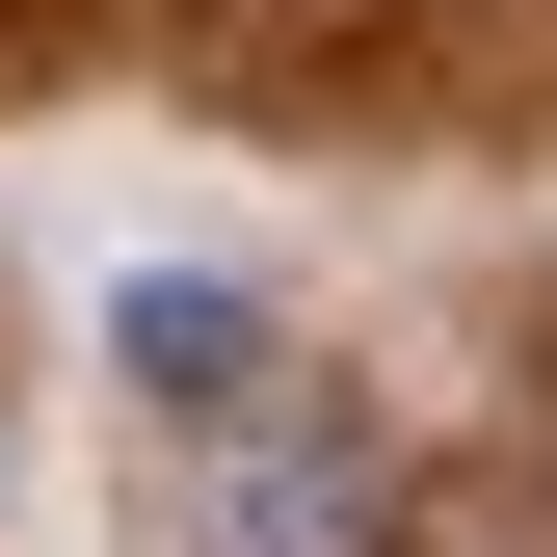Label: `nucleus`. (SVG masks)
I'll return each instance as SVG.
<instances>
[{
    "label": "nucleus",
    "mask_w": 557,
    "mask_h": 557,
    "mask_svg": "<svg viewBox=\"0 0 557 557\" xmlns=\"http://www.w3.org/2000/svg\"><path fill=\"white\" fill-rule=\"evenodd\" d=\"M160 557H398V478L319 451V425H213L186 505H160Z\"/></svg>",
    "instance_id": "1"
},
{
    "label": "nucleus",
    "mask_w": 557,
    "mask_h": 557,
    "mask_svg": "<svg viewBox=\"0 0 557 557\" xmlns=\"http://www.w3.org/2000/svg\"><path fill=\"white\" fill-rule=\"evenodd\" d=\"M107 345H133V398H160L186 451H213V425H293V319H265V293H213V265H133V293H107Z\"/></svg>",
    "instance_id": "2"
},
{
    "label": "nucleus",
    "mask_w": 557,
    "mask_h": 557,
    "mask_svg": "<svg viewBox=\"0 0 557 557\" xmlns=\"http://www.w3.org/2000/svg\"><path fill=\"white\" fill-rule=\"evenodd\" d=\"M160 53H186L213 107H345V81L398 53V0H160Z\"/></svg>",
    "instance_id": "3"
},
{
    "label": "nucleus",
    "mask_w": 557,
    "mask_h": 557,
    "mask_svg": "<svg viewBox=\"0 0 557 557\" xmlns=\"http://www.w3.org/2000/svg\"><path fill=\"white\" fill-rule=\"evenodd\" d=\"M398 557H557V451H478V478H398Z\"/></svg>",
    "instance_id": "4"
}]
</instances>
